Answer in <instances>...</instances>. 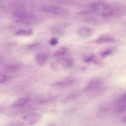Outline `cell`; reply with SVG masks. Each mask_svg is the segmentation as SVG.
<instances>
[{
  "label": "cell",
  "mask_w": 126,
  "mask_h": 126,
  "mask_svg": "<svg viewBox=\"0 0 126 126\" xmlns=\"http://www.w3.org/2000/svg\"><path fill=\"white\" fill-rule=\"evenodd\" d=\"M58 42V39L55 37L52 38L49 41L50 44L52 46H54L57 44Z\"/></svg>",
  "instance_id": "e0dca14e"
},
{
  "label": "cell",
  "mask_w": 126,
  "mask_h": 126,
  "mask_svg": "<svg viewBox=\"0 0 126 126\" xmlns=\"http://www.w3.org/2000/svg\"><path fill=\"white\" fill-rule=\"evenodd\" d=\"M102 81L98 79H92L88 82L85 88L86 90H91L99 88L102 84Z\"/></svg>",
  "instance_id": "ba28073f"
},
{
  "label": "cell",
  "mask_w": 126,
  "mask_h": 126,
  "mask_svg": "<svg viewBox=\"0 0 126 126\" xmlns=\"http://www.w3.org/2000/svg\"><path fill=\"white\" fill-rule=\"evenodd\" d=\"M90 11L105 17H108L113 14L111 5L101 1L93 2L89 5Z\"/></svg>",
  "instance_id": "6da1fadb"
},
{
  "label": "cell",
  "mask_w": 126,
  "mask_h": 126,
  "mask_svg": "<svg viewBox=\"0 0 126 126\" xmlns=\"http://www.w3.org/2000/svg\"><path fill=\"white\" fill-rule=\"evenodd\" d=\"M112 50L111 49H107L101 53V56L103 57H106L111 53Z\"/></svg>",
  "instance_id": "9a60e30c"
},
{
  "label": "cell",
  "mask_w": 126,
  "mask_h": 126,
  "mask_svg": "<svg viewBox=\"0 0 126 126\" xmlns=\"http://www.w3.org/2000/svg\"><path fill=\"white\" fill-rule=\"evenodd\" d=\"M5 110V108L3 106H0V114L2 112Z\"/></svg>",
  "instance_id": "d6986e66"
},
{
  "label": "cell",
  "mask_w": 126,
  "mask_h": 126,
  "mask_svg": "<svg viewBox=\"0 0 126 126\" xmlns=\"http://www.w3.org/2000/svg\"><path fill=\"white\" fill-rule=\"evenodd\" d=\"M114 40V38L112 36L104 35L99 37L95 40V42L97 43L102 44L112 42Z\"/></svg>",
  "instance_id": "30bf717a"
},
{
  "label": "cell",
  "mask_w": 126,
  "mask_h": 126,
  "mask_svg": "<svg viewBox=\"0 0 126 126\" xmlns=\"http://www.w3.org/2000/svg\"><path fill=\"white\" fill-rule=\"evenodd\" d=\"M126 97L125 94L121 96L116 102L115 106V111L118 112L125 111L126 109Z\"/></svg>",
  "instance_id": "8992f818"
},
{
  "label": "cell",
  "mask_w": 126,
  "mask_h": 126,
  "mask_svg": "<svg viewBox=\"0 0 126 126\" xmlns=\"http://www.w3.org/2000/svg\"><path fill=\"white\" fill-rule=\"evenodd\" d=\"M94 56L93 55H90L87 57H86L84 59L85 61L89 62L93 61H94Z\"/></svg>",
  "instance_id": "ac0fdd59"
},
{
  "label": "cell",
  "mask_w": 126,
  "mask_h": 126,
  "mask_svg": "<svg viewBox=\"0 0 126 126\" xmlns=\"http://www.w3.org/2000/svg\"><path fill=\"white\" fill-rule=\"evenodd\" d=\"M33 31L31 29L27 30H21L17 31L16 33V34L18 35L30 36L32 35Z\"/></svg>",
  "instance_id": "4fadbf2b"
},
{
  "label": "cell",
  "mask_w": 126,
  "mask_h": 126,
  "mask_svg": "<svg viewBox=\"0 0 126 126\" xmlns=\"http://www.w3.org/2000/svg\"><path fill=\"white\" fill-rule=\"evenodd\" d=\"M8 80V78L6 75L0 73V83L6 81Z\"/></svg>",
  "instance_id": "2e32d148"
},
{
  "label": "cell",
  "mask_w": 126,
  "mask_h": 126,
  "mask_svg": "<svg viewBox=\"0 0 126 126\" xmlns=\"http://www.w3.org/2000/svg\"><path fill=\"white\" fill-rule=\"evenodd\" d=\"M37 44H33L30 46L29 47V48L31 49H32V48L35 47L36 46H37Z\"/></svg>",
  "instance_id": "ffe728a7"
},
{
  "label": "cell",
  "mask_w": 126,
  "mask_h": 126,
  "mask_svg": "<svg viewBox=\"0 0 126 126\" xmlns=\"http://www.w3.org/2000/svg\"><path fill=\"white\" fill-rule=\"evenodd\" d=\"M41 116L39 113L35 112L27 113L21 117L17 123L20 126H27L35 124L40 120Z\"/></svg>",
  "instance_id": "7a4b0ae2"
},
{
  "label": "cell",
  "mask_w": 126,
  "mask_h": 126,
  "mask_svg": "<svg viewBox=\"0 0 126 126\" xmlns=\"http://www.w3.org/2000/svg\"><path fill=\"white\" fill-rule=\"evenodd\" d=\"M94 31L92 28L88 26H83L79 29L78 33L81 37L84 38L91 37L94 34Z\"/></svg>",
  "instance_id": "277c9868"
},
{
  "label": "cell",
  "mask_w": 126,
  "mask_h": 126,
  "mask_svg": "<svg viewBox=\"0 0 126 126\" xmlns=\"http://www.w3.org/2000/svg\"><path fill=\"white\" fill-rule=\"evenodd\" d=\"M74 81V80L72 79L68 78L55 83L52 85L56 86L66 87L71 85Z\"/></svg>",
  "instance_id": "9c48e42d"
},
{
  "label": "cell",
  "mask_w": 126,
  "mask_h": 126,
  "mask_svg": "<svg viewBox=\"0 0 126 126\" xmlns=\"http://www.w3.org/2000/svg\"><path fill=\"white\" fill-rule=\"evenodd\" d=\"M66 49L64 47H62L59 48L55 51L53 55L54 57H58L63 55L65 53Z\"/></svg>",
  "instance_id": "5bb4252c"
},
{
  "label": "cell",
  "mask_w": 126,
  "mask_h": 126,
  "mask_svg": "<svg viewBox=\"0 0 126 126\" xmlns=\"http://www.w3.org/2000/svg\"><path fill=\"white\" fill-rule=\"evenodd\" d=\"M44 8L45 11L56 14H63L67 12L65 9L57 6L47 5Z\"/></svg>",
  "instance_id": "52a82bcc"
},
{
  "label": "cell",
  "mask_w": 126,
  "mask_h": 126,
  "mask_svg": "<svg viewBox=\"0 0 126 126\" xmlns=\"http://www.w3.org/2000/svg\"><path fill=\"white\" fill-rule=\"evenodd\" d=\"M49 126H54L53 125H50Z\"/></svg>",
  "instance_id": "7402d4cb"
},
{
  "label": "cell",
  "mask_w": 126,
  "mask_h": 126,
  "mask_svg": "<svg viewBox=\"0 0 126 126\" xmlns=\"http://www.w3.org/2000/svg\"><path fill=\"white\" fill-rule=\"evenodd\" d=\"M79 94L76 92L72 93L63 98L61 100V102L63 104L66 103L70 101L77 97L79 95Z\"/></svg>",
  "instance_id": "7c38bea8"
},
{
  "label": "cell",
  "mask_w": 126,
  "mask_h": 126,
  "mask_svg": "<svg viewBox=\"0 0 126 126\" xmlns=\"http://www.w3.org/2000/svg\"><path fill=\"white\" fill-rule=\"evenodd\" d=\"M126 121V116H124L122 118V121L123 122H125Z\"/></svg>",
  "instance_id": "44dd1931"
},
{
  "label": "cell",
  "mask_w": 126,
  "mask_h": 126,
  "mask_svg": "<svg viewBox=\"0 0 126 126\" xmlns=\"http://www.w3.org/2000/svg\"><path fill=\"white\" fill-rule=\"evenodd\" d=\"M30 98L28 97L21 98L14 102L12 105L13 109L26 110L27 105L30 102Z\"/></svg>",
  "instance_id": "5b68a950"
},
{
  "label": "cell",
  "mask_w": 126,
  "mask_h": 126,
  "mask_svg": "<svg viewBox=\"0 0 126 126\" xmlns=\"http://www.w3.org/2000/svg\"><path fill=\"white\" fill-rule=\"evenodd\" d=\"M47 58V55L44 53H40L37 54L36 57L37 62L39 64H44L46 62Z\"/></svg>",
  "instance_id": "8fae6325"
},
{
  "label": "cell",
  "mask_w": 126,
  "mask_h": 126,
  "mask_svg": "<svg viewBox=\"0 0 126 126\" xmlns=\"http://www.w3.org/2000/svg\"><path fill=\"white\" fill-rule=\"evenodd\" d=\"M71 60L66 58H60L51 64L52 68L55 70H58L61 68L69 67L72 64Z\"/></svg>",
  "instance_id": "3957f363"
}]
</instances>
